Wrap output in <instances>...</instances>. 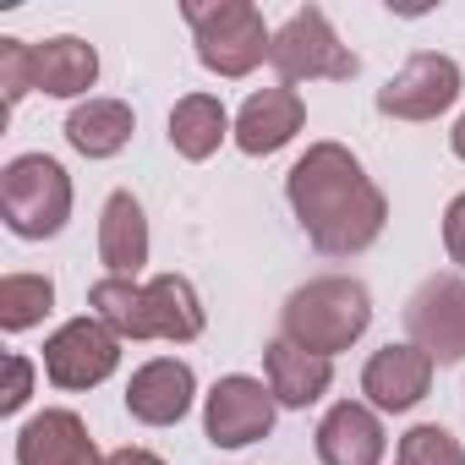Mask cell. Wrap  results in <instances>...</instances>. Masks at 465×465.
Returning a JSON list of instances; mask_svg holds the SVG:
<instances>
[{
    "label": "cell",
    "mask_w": 465,
    "mask_h": 465,
    "mask_svg": "<svg viewBox=\"0 0 465 465\" xmlns=\"http://www.w3.org/2000/svg\"><path fill=\"white\" fill-rule=\"evenodd\" d=\"M285 197L307 230V242L340 263L361 258L389 224V197L372 186V175L361 170V159L345 143H312L291 164Z\"/></svg>",
    "instance_id": "1"
},
{
    "label": "cell",
    "mask_w": 465,
    "mask_h": 465,
    "mask_svg": "<svg viewBox=\"0 0 465 465\" xmlns=\"http://www.w3.org/2000/svg\"><path fill=\"white\" fill-rule=\"evenodd\" d=\"M88 307H94V318L115 340H170V345H186V340L203 334V302H197L186 274H159L148 285L104 274L88 291Z\"/></svg>",
    "instance_id": "2"
},
{
    "label": "cell",
    "mask_w": 465,
    "mask_h": 465,
    "mask_svg": "<svg viewBox=\"0 0 465 465\" xmlns=\"http://www.w3.org/2000/svg\"><path fill=\"white\" fill-rule=\"evenodd\" d=\"M372 323V296L361 280L351 274H323V280H307L302 291H291L285 312H280V340L312 351V356H340L351 351Z\"/></svg>",
    "instance_id": "3"
},
{
    "label": "cell",
    "mask_w": 465,
    "mask_h": 465,
    "mask_svg": "<svg viewBox=\"0 0 465 465\" xmlns=\"http://www.w3.org/2000/svg\"><path fill=\"white\" fill-rule=\"evenodd\" d=\"M186 28H192V45H197V61L213 72V77H247L269 61V45L274 34L263 28V12L252 0H186L181 6Z\"/></svg>",
    "instance_id": "4"
},
{
    "label": "cell",
    "mask_w": 465,
    "mask_h": 465,
    "mask_svg": "<svg viewBox=\"0 0 465 465\" xmlns=\"http://www.w3.org/2000/svg\"><path fill=\"white\" fill-rule=\"evenodd\" d=\"M0 213L23 242H50L72 219V175L50 153H17L0 170Z\"/></svg>",
    "instance_id": "5"
},
{
    "label": "cell",
    "mask_w": 465,
    "mask_h": 465,
    "mask_svg": "<svg viewBox=\"0 0 465 465\" xmlns=\"http://www.w3.org/2000/svg\"><path fill=\"white\" fill-rule=\"evenodd\" d=\"M269 61H274V72H280L285 88H296V83H351L356 66H361V61L340 45V34H334V23H329L323 6H302V12L274 34Z\"/></svg>",
    "instance_id": "6"
},
{
    "label": "cell",
    "mask_w": 465,
    "mask_h": 465,
    "mask_svg": "<svg viewBox=\"0 0 465 465\" xmlns=\"http://www.w3.org/2000/svg\"><path fill=\"white\" fill-rule=\"evenodd\" d=\"M274 411H280L274 389H263L247 372H230V378H219L208 389L203 432H208L213 449H247V443H258V438L274 432Z\"/></svg>",
    "instance_id": "7"
},
{
    "label": "cell",
    "mask_w": 465,
    "mask_h": 465,
    "mask_svg": "<svg viewBox=\"0 0 465 465\" xmlns=\"http://www.w3.org/2000/svg\"><path fill=\"white\" fill-rule=\"evenodd\" d=\"M405 334L443 367L465 361V280L460 274L421 280L416 296L405 302Z\"/></svg>",
    "instance_id": "8"
},
{
    "label": "cell",
    "mask_w": 465,
    "mask_h": 465,
    "mask_svg": "<svg viewBox=\"0 0 465 465\" xmlns=\"http://www.w3.org/2000/svg\"><path fill=\"white\" fill-rule=\"evenodd\" d=\"M121 367V340L99 318H72L45 340V378L55 389H94Z\"/></svg>",
    "instance_id": "9"
},
{
    "label": "cell",
    "mask_w": 465,
    "mask_h": 465,
    "mask_svg": "<svg viewBox=\"0 0 465 465\" xmlns=\"http://www.w3.org/2000/svg\"><path fill=\"white\" fill-rule=\"evenodd\" d=\"M454 99H460V66L438 50H416L378 88V110L394 115V121H438Z\"/></svg>",
    "instance_id": "10"
},
{
    "label": "cell",
    "mask_w": 465,
    "mask_h": 465,
    "mask_svg": "<svg viewBox=\"0 0 465 465\" xmlns=\"http://www.w3.org/2000/svg\"><path fill=\"white\" fill-rule=\"evenodd\" d=\"M432 356L421 345H383L372 351V361L361 367V394L372 411H411L427 400L432 389Z\"/></svg>",
    "instance_id": "11"
},
{
    "label": "cell",
    "mask_w": 465,
    "mask_h": 465,
    "mask_svg": "<svg viewBox=\"0 0 465 465\" xmlns=\"http://www.w3.org/2000/svg\"><path fill=\"white\" fill-rule=\"evenodd\" d=\"M192 394H197L192 367L175 361V356H153V361H143V367L132 372V383H126V411H132V421H143V427H175V421L192 411Z\"/></svg>",
    "instance_id": "12"
},
{
    "label": "cell",
    "mask_w": 465,
    "mask_h": 465,
    "mask_svg": "<svg viewBox=\"0 0 465 465\" xmlns=\"http://www.w3.org/2000/svg\"><path fill=\"white\" fill-rule=\"evenodd\" d=\"M302 126H307L302 94L285 88V83H274V88H263V94H252V99L242 104V115H236V143H242V153L263 159V153H280Z\"/></svg>",
    "instance_id": "13"
},
{
    "label": "cell",
    "mask_w": 465,
    "mask_h": 465,
    "mask_svg": "<svg viewBox=\"0 0 465 465\" xmlns=\"http://www.w3.org/2000/svg\"><path fill=\"white\" fill-rule=\"evenodd\" d=\"M383 421L372 405L340 400L323 421H318V460L323 465H383Z\"/></svg>",
    "instance_id": "14"
},
{
    "label": "cell",
    "mask_w": 465,
    "mask_h": 465,
    "mask_svg": "<svg viewBox=\"0 0 465 465\" xmlns=\"http://www.w3.org/2000/svg\"><path fill=\"white\" fill-rule=\"evenodd\" d=\"M17 465H104L77 411H39L17 432Z\"/></svg>",
    "instance_id": "15"
},
{
    "label": "cell",
    "mask_w": 465,
    "mask_h": 465,
    "mask_svg": "<svg viewBox=\"0 0 465 465\" xmlns=\"http://www.w3.org/2000/svg\"><path fill=\"white\" fill-rule=\"evenodd\" d=\"M99 263L115 280H137L148 263V219L132 192H110L99 213Z\"/></svg>",
    "instance_id": "16"
},
{
    "label": "cell",
    "mask_w": 465,
    "mask_h": 465,
    "mask_svg": "<svg viewBox=\"0 0 465 465\" xmlns=\"http://www.w3.org/2000/svg\"><path fill=\"white\" fill-rule=\"evenodd\" d=\"M263 367H269L274 400L291 405V411L318 405V400L329 394V383H334V361H329V356H312V351H302V345H291V340H274V345L263 351Z\"/></svg>",
    "instance_id": "17"
},
{
    "label": "cell",
    "mask_w": 465,
    "mask_h": 465,
    "mask_svg": "<svg viewBox=\"0 0 465 465\" xmlns=\"http://www.w3.org/2000/svg\"><path fill=\"white\" fill-rule=\"evenodd\" d=\"M99 83V55L94 45L61 34V39H45L34 45V88L50 94V99H77Z\"/></svg>",
    "instance_id": "18"
},
{
    "label": "cell",
    "mask_w": 465,
    "mask_h": 465,
    "mask_svg": "<svg viewBox=\"0 0 465 465\" xmlns=\"http://www.w3.org/2000/svg\"><path fill=\"white\" fill-rule=\"evenodd\" d=\"M132 132H137V115L121 99H88L66 115V143L83 159H115L132 143Z\"/></svg>",
    "instance_id": "19"
},
{
    "label": "cell",
    "mask_w": 465,
    "mask_h": 465,
    "mask_svg": "<svg viewBox=\"0 0 465 465\" xmlns=\"http://www.w3.org/2000/svg\"><path fill=\"white\" fill-rule=\"evenodd\" d=\"M224 137H230V115H224V104H219L213 94H186V99H175V110H170V148H175L181 159L203 164L208 153H219Z\"/></svg>",
    "instance_id": "20"
},
{
    "label": "cell",
    "mask_w": 465,
    "mask_h": 465,
    "mask_svg": "<svg viewBox=\"0 0 465 465\" xmlns=\"http://www.w3.org/2000/svg\"><path fill=\"white\" fill-rule=\"evenodd\" d=\"M55 307V285L45 274H6L0 280V329L23 334L34 323H45V312Z\"/></svg>",
    "instance_id": "21"
},
{
    "label": "cell",
    "mask_w": 465,
    "mask_h": 465,
    "mask_svg": "<svg viewBox=\"0 0 465 465\" xmlns=\"http://www.w3.org/2000/svg\"><path fill=\"white\" fill-rule=\"evenodd\" d=\"M394 465H465V449H460V438H454L449 427L421 421V427H411V432L400 438Z\"/></svg>",
    "instance_id": "22"
},
{
    "label": "cell",
    "mask_w": 465,
    "mask_h": 465,
    "mask_svg": "<svg viewBox=\"0 0 465 465\" xmlns=\"http://www.w3.org/2000/svg\"><path fill=\"white\" fill-rule=\"evenodd\" d=\"M0 88H6V110H17L23 94H34V45L0 39Z\"/></svg>",
    "instance_id": "23"
},
{
    "label": "cell",
    "mask_w": 465,
    "mask_h": 465,
    "mask_svg": "<svg viewBox=\"0 0 465 465\" xmlns=\"http://www.w3.org/2000/svg\"><path fill=\"white\" fill-rule=\"evenodd\" d=\"M28 394H34V361L12 351L6 356V394H0V416H17L28 405Z\"/></svg>",
    "instance_id": "24"
},
{
    "label": "cell",
    "mask_w": 465,
    "mask_h": 465,
    "mask_svg": "<svg viewBox=\"0 0 465 465\" xmlns=\"http://www.w3.org/2000/svg\"><path fill=\"white\" fill-rule=\"evenodd\" d=\"M443 247H449V258L465 269V192L449 203V213H443Z\"/></svg>",
    "instance_id": "25"
},
{
    "label": "cell",
    "mask_w": 465,
    "mask_h": 465,
    "mask_svg": "<svg viewBox=\"0 0 465 465\" xmlns=\"http://www.w3.org/2000/svg\"><path fill=\"white\" fill-rule=\"evenodd\" d=\"M104 465H164V460L148 449H115V454H104Z\"/></svg>",
    "instance_id": "26"
},
{
    "label": "cell",
    "mask_w": 465,
    "mask_h": 465,
    "mask_svg": "<svg viewBox=\"0 0 465 465\" xmlns=\"http://www.w3.org/2000/svg\"><path fill=\"white\" fill-rule=\"evenodd\" d=\"M449 148H454V153H460V159H465V115H460V121H454V132H449Z\"/></svg>",
    "instance_id": "27"
}]
</instances>
